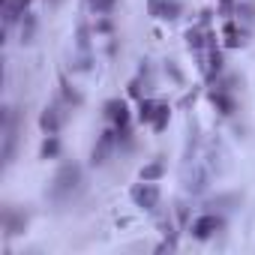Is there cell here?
<instances>
[{
  "instance_id": "obj_1",
  "label": "cell",
  "mask_w": 255,
  "mask_h": 255,
  "mask_svg": "<svg viewBox=\"0 0 255 255\" xmlns=\"http://www.w3.org/2000/svg\"><path fill=\"white\" fill-rule=\"evenodd\" d=\"M78 189H81V165L78 162H63L57 168L51 186H48V198L54 204H66V201H72V195Z\"/></svg>"
},
{
  "instance_id": "obj_2",
  "label": "cell",
  "mask_w": 255,
  "mask_h": 255,
  "mask_svg": "<svg viewBox=\"0 0 255 255\" xmlns=\"http://www.w3.org/2000/svg\"><path fill=\"white\" fill-rule=\"evenodd\" d=\"M18 123H21V114L15 108H3V147H0V156H3V165H9L15 159V147H18Z\"/></svg>"
},
{
  "instance_id": "obj_3",
  "label": "cell",
  "mask_w": 255,
  "mask_h": 255,
  "mask_svg": "<svg viewBox=\"0 0 255 255\" xmlns=\"http://www.w3.org/2000/svg\"><path fill=\"white\" fill-rule=\"evenodd\" d=\"M69 105L63 102V99H54V102H48L45 108H42V114H39V129L45 132V135H57L60 132V126L66 123V111Z\"/></svg>"
},
{
  "instance_id": "obj_4",
  "label": "cell",
  "mask_w": 255,
  "mask_h": 255,
  "mask_svg": "<svg viewBox=\"0 0 255 255\" xmlns=\"http://www.w3.org/2000/svg\"><path fill=\"white\" fill-rule=\"evenodd\" d=\"M222 228H225V216H222V213H213V210H204V213L189 225V231H192L195 240H210V237H216Z\"/></svg>"
},
{
  "instance_id": "obj_5",
  "label": "cell",
  "mask_w": 255,
  "mask_h": 255,
  "mask_svg": "<svg viewBox=\"0 0 255 255\" xmlns=\"http://www.w3.org/2000/svg\"><path fill=\"white\" fill-rule=\"evenodd\" d=\"M132 201H135V207H141V210H156L159 207V186L153 183V180H141V183H135L132 186Z\"/></svg>"
},
{
  "instance_id": "obj_6",
  "label": "cell",
  "mask_w": 255,
  "mask_h": 255,
  "mask_svg": "<svg viewBox=\"0 0 255 255\" xmlns=\"http://www.w3.org/2000/svg\"><path fill=\"white\" fill-rule=\"evenodd\" d=\"M0 225H3V231H6V237H15V234H21L24 228H27V210H21V207H3V213H0Z\"/></svg>"
},
{
  "instance_id": "obj_7",
  "label": "cell",
  "mask_w": 255,
  "mask_h": 255,
  "mask_svg": "<svg viewBox=\"0 0 255 255\" xmlns=\"http://www.w3.org/2000/svg\"><path fill=\"white\" fill-rule=\"evenodd\" d=\"M102 114H105V120L114 126V129H120V126H129V105H126V99H120V96L108 99V102L102 105Z\"/></svg>"
},
{
  "instance_id": "obj_8",
  "label": "cell",
  "mask_w": 255,
  "mask_h": 255,
  "mask_svg": "<svg viewBox=\"0 0 255 255\" xmlns=\"http://www.w3.org/2000/svg\"><path fill=\"white\" fill-rule=\"evenodd\" d=\"M147 12L159 21H174L183 15V3L180 0H147Z\"/></svg>"
},
{
  "instance_id": "obj_9",
  "label": "cell",
  "mask_w": 255,
  "mask_h": 255,
  "mask_svg": "<svg viewBox=\"0 0 255 255\" xmlns=\"http://www.w3.org/2000/svg\"><path fill=\"white\" fill-rule=\"evenodd\" d=\"M114 147H117V129L102 132V135H99V141H96V144H93V150H90V165H105Z\"/></svg>"
},
{
  "instance_id": "obj_10",
  "label": "cell",
  "mask_w": 255,
  "mask_h": 255,
  "mask_svg": "<svg viewBox=\"0 0 255 255\" xmlns=\"http://www.w3.org/2000/svg\"><path fill=\"white\" fill-rule=\"evenodd\" d=\"M246 27L240 24V21H234V18H225V24H222V42H225V48H240V45H246Z\"/></svg>"
},
{
  "instance_id": "obj_11",
  "label": "cell",
  "mask_w": 255,
  "mask_h": 255,
  "mask_svg": "<svg viewBox=\"0 0 255 255\" xmlns=\"http://www.w3.org/2000/svg\"><path fill=\"white\" fill-rule=\"evenodd\" d=\"M240 204H243V192H222V195L210 198V201L204 204V210H213V213H231V210H237Z\"/></svg>"
},
{
  "instance_id": "obj_12",
  "label": "cell",
  "mask_w": 255,
  "mask_h": 255,
  "mask_svg": "<svg viewBox=\"0 0 255 255\" xmlns=\"http://www.w3.org/2000/svg\"><path fill=\"white\" fill-rule=\"evenodd\" d=\"M207 96H210V102H213V108H216L219 114L231 117V114L237 111V99L231 96V90H225V87H213Z\"/></svg>"
},
{
  "instance_id": "obj_13",
  "label": "cell",
  "mask_w": 255,
  "mask_h": 255,
  "mask_svg": "<svg viewBox=\"0 0 255 255\" xmlns=\"http://www.w3.org/2000/svg\"><path fill=\"white\" fill-rule=\"evenodd\" d=\"M207 27H201V24H192L189 30H186V45H189V51H201L204 45H207Z\"/></svg>"
},
{
  "instance_id": "obj_14",
  "label": "cell",
  "mask_w": 255,
  "mask_h": 255,
  "mask_svg": "<svg viewBox=\"0 0 255 255\" xmlns=\"http://www.w3.org/2000/svg\"><path fill=\"white\" fill-rule=\"evenodd\" d=\"M222 69H225L222 51H219L216 45H207V78H216V75H222Z\"/></svg>"
},
{
  "instance_id": "obj_15",
  "label": "cell",
  "mask_w": 255,
  "mask_h": 255,
  "mask_svg": "<svg viewBox=\"0 0 255 255\" xmlns=\"http://www.w3.org/2000/svg\"><path fill=\"white\" fill-rule=\"evenodd\" d=\"M234 15H237V21L249 30V27L255 24V3H252V0H240L237 9H234Z\"/></svg>"
},
{
  "instance_id": "obj_16",
  "label": "cell",
  "mask_w": 255,
  "mask_h": 255,
  "mask_svg": "<svg viewBox=\"0 0 255 255\" xmlns=\"http://www.w3.org/2000/svg\"><path fill=\"white\" fill-rule=\"evenodd\" d=\"M165 174V162H162V156H156L153 162H147L141 171H138V180H159Z\"/></svg>"
},
{
  "instance_id": "obj_17",
  "label": "cell",
  "mask_w": 255,
  "mask_h": 255,
  "mask_svg": "<svg viewBox=\"0 0 255 255\" xmlns=\"http://www.w3.org/2000/svg\"><path fill=\"white\" fill-rule=\"evenodd\" d=\"M60 96H63V102H66L69 108H78V105L84 102V96H81V93H78L66 78H60Z\"/></svg>"
},
{
  "instance_id": "obj_18",
  "label": "cell",
  "mask_w": 255,
  "mask_h": 255,
  "mask_svg": "<svg viewBox=\"0 0 255 255\" xmlns=\"http://www.w3.org/2000/svg\"><path fill=\"white\" fill-rule=\"evenodd\" d=\"M156 105H159V102H153V99H138V120L150 126L153 117H156Z\"/></svg>"
},
{
  "instance_id": "obj_19",
  "label": "cell",
  "mask_w": 255,
  "mask_h": 255,
  "mask_svg": "<svg viewBox=\"0 0 255 255\" xmlns=\"http://www.w3.org/2000/svg\"><path fill=\"white\" fill-rule=\"evenodd\" d=\"M33 33H36V15L24 12L21 15V42H33Z\"/></svg>"
},
{
  "instance_id": "obj_20",
  "label": "cell",
  "mask_w": 255,
  "mask_h": 255,
  "mask_svg": "<svg viewBox=\"0 0 255 255\" xmlns=\"http://www.w3.org/2000/svg\"><path fill=\"white\" fill-rule=\"evenodd\" d=\"M60 153V138L57 135H45V141H42V147H39V156L42 159H54Z\"/></svg>"
},
{
  "instance_id": "obj_21",
  "label": "cell",
  "mask_w": 255,
  "mask_h": 255,
  "mask_svg": "<svg viewBox=\"0 0 255 255\" xmlns=\"http://www.w3.org/2000/svg\"><path fill=\"white\" fill-rule=\"evenodd\" d=\"M168 120H171V108H168L165 102H159V105H156V117H153V123H150V126H153L156 132H162L165 126H168Z\"/></svg>"
},
{
  "instance_id": "obj_22",
  "label": "cell",
  "mask_w": 255,
  "mask_h": 255,
  "mask_svg": "<svg viewBox=\"0 0 255 255\" xmlns=\"http://www.w3.org/2000/svg\"><path fill=\"white\" fill-rule=\"evenodd\" d=\"M114 6H117V0H90V9H93L96 15H108Z\"/></svg>"
},
{
  "instance_id": "obj_23",
  "label": "cell",
  "mask_w": 255,
  "mask_h": 255,
  "mask_svg": "<svg viewBox=\"0 0 255 255\" xmlns=\"http://www.w3.org/2000/svg\"><path fill=\"white\" fill-rule=\"evenodd\" d=\"M234 9H237L234 0H219V15L222 18H234Z\"/></svg>"
},
{
  "instance_id": "obj_24",
  "label": "cell",
  "mask_w": 255,
  "mask_h": 255,
  "mask_svg": "<svg viewBox=\"0 0 255 255\" xmlns=\"http://www.w3.org/2000/svg\"><path fill=\"white\" fill-rule=\"evenodd\" d=\"M93 30H96V33H105V36H108V33L114 30V21H111V18H96Z\"/></svg>"
},
{
  "instance_id": "obj_25",
  "label": "cell",
  "mask_w": 255,
  "mask_h": 255,
  "mask_svg": "<svg viewBox=\"0 0 255 255\" xmlns=\"http://www.w3.org/2000/svg\"><path fill=\"white\" fill-rule=\"evenodd\" d=\"M165 72H168V75H171L174 81H183V72H180V69L174 66V60H168V63H165Z\"/></svg>"
}]
</instances>
